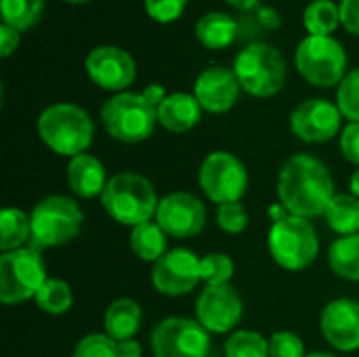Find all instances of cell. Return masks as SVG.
<instances>
[{
  "label": "cell",
  "instance_id": "6da1fadb",
  "mask_svg": "<svg viewBox=\"0 0 359 357\" xmlns=\"http://www.w3.org/2000/svg\"><path fill=\"white\" fill-rule=\"evenodd\" d=\"M334 196V181L324 162L309 154H294L284 162L278 177V198L288 215L322 217Z\"/></svg>",
  "mask_w": 359,
  "mask_h": 357
},
{
  "label": "cell",
  "instance_id": "7a4b0ae2",
  "mask_svg": "<svg viewBox=\"0 0 359 357\" xmlns=\"http://www.w3.org/2000/svg\"><path fill=\"white\" fill-rule=\"evenodd\" d=\"M38 135L50 151L72 160L86 154L95 137V124L80 105L55 103L38 116Z\"/></svg>",
  "mask_w": 359,
  "mask_h": 357
},
{
  "label": "cell",
  "instance_id": "3957f363",
  "mask_svg": "<svg viewBox=\"0 0 359 357\" xmlns=\"http://www.w3.org/2000/svg\"><path fill=\"white\" fill-rule=\"evenodd\" d=\"M101 204L116 223L133 229L156 217L160 200L147 177L139 173H118L107 181Z\"/></svg>",
  "mask_w": 359,
  "mask_h": 357
},
{
  "label": "cell",
  "instance_id": "277c9868",
  "mask_svg": "<svg viewBox=\"0 0 359 357\" xmlns=\"http://www.w3.org/2000/svg\"><path fill=\"white\" fill-rule=\"evenodd\" d=\"M101 122L107 135L122 143L149 139L158 124V107L143 93H118L101 105Z\"/></svg>",
  "mask_w": 359,
  "mask_h": 357
},
{
  "label": "cell",
  "instance_id": "5b68a950",
  "mask_svg": "<svg viewBox=\"0 0 359 357\" xmlns=\"http://www.w3.org/2000/svg\"><path fill=\"white\" fill-rule=\"evenodd\" d=\"M233 72L240 80L242 90L257 99H267L276 97L284 88L288 67L276 46L255 42L238 53Z\"/></svg>",
  "mask_w": 359,
  "mask_h": 357
},
{
  "label": "cell",
  "instance_id": "8992f818",
  "mask_svg": "<svg viewBox=\"0 0 359 357\" xmlns=\"http://www.w3.org/2000/svg\"><path fill=\"white\" fill-rule=\"evenodd\" d=\"M34 248H57L78 238L84 215L76 200L67 196H46L29 213Z\"/></svg>",
  "mask_w": 359,
  "mask_h": 357
},
{
  "label": "cell",
  "instance_id": "52a82bcc",
  "mask_svg": "<svg viewBox=\"0 0 359 357\" xmlns=\"http://www.w3.org/2000/svg\"><path fill=\"white\" fill-rule=\"evenodd\" d=\"M273 261L286 271H301L309 267L320 252V238L309 219L286 215L273 221L267 238Z\"/></svg>",
  "mask_w": 359,
  "mask_h": 357
},
{
  "label": "cell",
  "instance_id": "ba28073f",
  "mask_svg": "<svg viewBox=\"0 0 359 357\" xmlns=\"http://www.w3.org/2000/svg\"><path fill=\"white\" fill-rule=\"evenodd\" d=\"M46 280V265L38 248H17L0 255V301L4 305L36 299Z\"/></svg>",
  "mask_w": 359,
  "mask_h": 357
},
{
  "label": "cell",
  "instance_id": "9c48e42d",
  "mask_svg": "<svg viewBox=\"0 0 359 357\" xmlns=\"http://www.w3.org/2000/svg\"><path fill=\"white\" fill-rule=\"evenodd\" d=\"M299 74L313 86L330 88L347 76V53L332 36H307L294 53Z\"/></svg>",
  "mask_w": 359,
  "mask_h": 357
},
{
  "label": "cell",
  "instance_id": "30bf717a",
  "mask_svg": "<svg viewBox=\"0 0 359 357\" xmlns=\"http://www.w3.org/2000/svg\"><path fill=\"white\" fill-rule=\"evenodd\" d=\"M198 183L215 204L240 202L248 187L246 166L229 151H210L198 170Z\"/></svg>",
  "mask_w": 359,
  "mask_h": 357
},
{
  "label": "cell",
  "instance_id": "8fae6325",
  "mask_svg": "<svg viewBox=\"0 0 359 357\" xmlns=\"http://www.w3.org/2000/svg\"><path fill=\"white\" fill-rule=\"evenodd\" d=\"M156 357H208L210 332L191 318H166L151 332Z\"/></svg>",
  "mask_w": 359,
  "mask_h": 357
},
{
  "label": "cell",
  "instance_id": "7c38bea8",
  "mask_svg": "<svg viewBox=\"0 0 359 357\" xmlns=\"http://www.w3.org/2000/svg\"><path fill=\"white\" fill-rule=\"evenodd\" d=\"M244 314L240 292L231 284L206 286L196 301V320L215 335L231 332Z\"/></svg>",
  "mask_w": 359,
  "mask_h": 357
},
{
  "label": "cell",
  "instance_id": "4fadbf2b",
  "mask_svg": "<svg viewBox=\"0 0 359 357\" xmlns=\"http://www.w3.org/2000/svg\"><path fill=\"white\" fill-rule=\"evenodd\" d=\"M156 223L168 238H194L206 227V208L198 196L187 191H172L160 200Z\"/></svg>",
  "mask_w": 359,
  "mask_h": 357
},
{
  "label": "cell",
  "instance_id": "5bb4252c",
  "mask_svg": "<svg viewBox=\"0 0 359 357\" xmlns=\"http://www.w3.org/2000/svg\"><path fill=\"white\" fill-rule=\"evenodd\" d=\"M200 278V259L187 248H172L154 263L151 284L164 297H183L191 292Z\"/></svg>",
  "mask_w": 359,
  "mask_h": 357
},
{
  "label": "cell",
  "instance_id": "9a60e30c",
  "mask_svg": "<svg viewBox=\"0 0 359 357\" xmlns=\"http://www.w3.org/2000/svg\"><path fill=\"white\" fill-rule=\"evenodd\" d=\"M84 65L88 78L105 90L124 93V88L130 86L137 78V63L133 55L111 44L93 48Z\"/></svg>",
  "mask_w": 359,
  "mask_h": 357
},
{
  "label": "cell",
  "instance_id": "2e32d148",
  "mask_svg": "<svg viewBox=\"0 0 359 357\" xmlns=\"http://www.w3.org/2000/svg\"><path fill=\"white\" fill-rule=\"evenodd\" d=\"M343 114L339 105L326 99H309L294 107L290 116L292 133L305 143L332 141L341 130Z\"/></svg>",
  "mask_w": 359,
  "mask_h": 357
},
{
  "label": "cell",
  "instance_id": "e0dca14e",
  "mask_svg": "<svg viewBox=\"0 0 359 357\" xmlns=\"http://www.w3.org/2000/svg\"><path fill=\"white\" fill-rule=\"evenodd\" d=\"M240 90L242 86L236 72L223 65L206 67L194 84V97L208 114L229 112L238 103Z\"/></svg>",
  "mask_w": 359,
  "mask_h": 357
},
{
  "label": "cell",
  "instance_id": "ac0fdd59",
  "mask_svg": "<svg viewBox=\"0 0 359 357\" xmlns=\"http://www.w3.org/2000/svg\"><path fill=\"white\" fill-rule=\"evenodd\" d=\"M320 328L328 345L337 351H358L359 349V303L351 299L330 301L320 318Z\"/></svg>",
  "mask_w": 359,
  "mask_h": 357
},
{
  "label": "cell",
  "instance_id": "d6986e66",
  "mask_svg": "<svg viewBox=\"0 0 359 357\" xmlns=\"http://www.w3.org/2000/svg\"><path fill=\"white\" fill-rule=\"evenodd\" d=\"M107 181L109 179L103 162L90 154H80L67 164V185L78 198L90 200L101 196Z\"/></svg>",
  "mask_w": 359,
  "mask_h": 357
},
{
  "label": "cell",
  "instance_id": "ffe728a7",
  "mask_svg": "<svg viewBox=\"0 0 359 357\" xmlns=\"http://www.w3.org/2000/svg\"><path fill=\"white\" fill-rule=\"evenodd\" d=\"M202 120V105L189 93H172L158 107V124L170 133H187Z\"/></svg>",
  "mask_w": 359,
  "mask_h": 357
},
{
  "label": "cell",
  "instance_id": "44dd1931",
  "mask_svg": "<svg viewBox=\"0 0 359 357\" xmlns=\"http://www.w3.org/2000/svg\"><path fill=\"white\" fill-rule=\"evenodd\" d=\"M141 322H143L141 305L133 299H116L107 307L103 318L105 335L111 337L116 343L135 339L141 328Z\"/></svg>",
  "mask_w": 359,
  "mask_h": 357
},
{
  "label": "cell",
  "instance_id": "7402d4cb",
  "mask_svg": "<svg viewBox=\"0 0 359 357\" xmlns=\"http://www.w3.org/2000/svg\"><path fill=\"white\" fill-rule=\"evenodd\" d=\"M236 36H238V23L227 13L210 11L202 15L196 23V38L200 40L202 46L212 50L227 48L236 40Z\"/></svg>",
  "mask_w": 359,
  "mask_h": 357
},
{
  "label": "cell",
  "instance_id": "603a6c76",
  "mask_svg": "<svg viewBox=\"0 0 359 357\" xmlns=\"http://www.w3.org/2000/svg\"><path fill=\"white\" fill-rule=\"evenodd\" d=\"M130 250L147 263L160 261L168 252V236L158 223H141L130 229Z\"/></svg>",
  "mask_w": 359,
  "mask_h": 357
},
{
  "label": "cell",
  "instance_id": "cb8c5ba5",
  "mask_svg": "<svg viewBox=\"0 0 359 357\" xmlns=\"http://www.w3.org/2000/svg\"><path fill=\"white\" fill-rule=\"evenodd\" d=\"M328 265L334 276L349 282H359V234L341 236L330 244Z\"/></svg>",
  "mask_w": 359,
  "mask_h": 357
},
{
  "label": "cell",
  "instance_id": "d4e9b609",
  "mask_svg": "<svg viewBox=\"0 0 359 357\" xmlns=\"http://www.w3.org/2000/svg\"><path fill=\"white\" fill-rule=\"evenodd\" d=\"M324 217L330 229L339 236L359 234V198L353 194H337Z\"/></svg>",
  "mask_w": 359,
  "mask_h": 357
},
{
  "label": "cell",
  "instance_id": "484cf974",
  "mask_svg": "<svg viewBox=\"0 0 359 357\" xmlns=\"http://www.w3.org/2000/svg\"><path fill=\"white\" fill-rule=\"evenodd\" d=\"M32 240V221L19 208L6 206L0 213V248L2 252L23 248V244Z\"/></svg>",
  "mask_w": 359,
  "mask_h": 357
},
{
  "label": "cell",
  "instance_id": "4316f807",
  "mask_svg": "<svg viewBox=\"0 0 359 357\" xmlns=\"http://www.w3.org/2000/svg\"><path fill=\"white\" fill-rule=\"evenodd\" d=\"M309 36H330L341 23V8L332 0H313L303 15Z\"/></svg>",
  "mask_w": 359,
  "mask_h": 357
},
{
  "label": "cell",
  "instance_id": "83f0119b",
  "mask_svg": "<svg viewBox=\"0 0 359 357\" xmlns=\"http://www.w3.org/2000/svg\"><path fill=\"white\" fill-rule=\"evenodd\" d=\"M72 303H74L72 286L59 278H48L36 295V305L48 316H63L65 311L72 309Z\"/></svg>",
  "mask_w": 359,
  "mask_h": 357
},
{
  "label": "cell",
  "instance_id": "f1b7e54d",
  "mask_svg": "<svg viewBox=\"0 0 359 357\" xmlns=\"http://www.w3.org/2000/svg\"><path fill=\"white\" fill-rule=\"evenodd\" d=\"M44 8V0H0L2 23L23 32L32 27Z\"/></svg>",
  "mask_w": 359,
  "mask_h": 357
},
{
  "label": "cell",
  "instance_id": "f546056e",
  "mask_svg": "<svg viewBox=\"0 0 359 357\" xmlns=\"http://www.w3.org/2000/svg\"><path fill=\"white\" fill-rule=\"evenodd\" d=\"M225 357H269V341L255 330H236L225 341Z\"/></svg>",
  "mask_w": 359,
  "mask_h": 357
},
{
  "label": "cell",
  "instance_id": "4dcf8cb0",
  "mask_svg": "<svg viewBox=\"0 0 359 357\" xmlns=\"http://www.w3.org/2000/svg\"><path fill=\"white\" fill-rule=\"evenodd\" d=\"M236 265L231 257L223 252H210L200 259V278L206 286H219V284H229L233 278Z\"/></svg>",
  "mask_w": 359,
  "mask_h": 357
},
{
  "label": "cell",
  "instance_id": "1f68e13d",
  "mask_svg": "<svg viewBox=\"0 0 359 357\" xmlns=\"http://www.w3.org/2000/svg\"><path fill=\"white\" fill-rule=\"evenodd\" d=\"M337 105L349 122H359V67L349 72L337 90Z\"/></svg>",
  "mask_w": 359,
  "mask_h": 357
},
{
  "label": "cell",
  "instance_id": "d6a6232c",
  "mask_svg": "<svg viewBox=\"0 0 359 357\" xmlns=\"http://www.w3.org/2000/svg\"><path fill=\"white\" fill-rule=\"evenodd\" d=\"M72 357H118V343L107 335L93 332L78 341Z\"/></svg>",
  "mask_w": 359,
  "mask_h": 357
},
{
  "label": "cell",
  "instance_id": "836d02e7",
  "mask_svg": "<svg viewBox=\"0 0 359 357\" xmlns=\"http://www.w3.org/2000/svg\"><path fill=\"white\" fill-rule=\"evenodd\" d=\"M217 225L231 236L242 234L248 227V213L242 202H229L221 204L217 208Z\"/></svg>",
  "mask_w": 359,
  "mask_h": 357
},
{
  "label": "cell",
  "instance_id": "e575fe53",
  "mask_svg": "<svg viewBox=\"0 0 359 357\" xmlns=\"http://www.w3.org/2000/svg\"><path fill=\"white\" fill-rule=\"evenodd\" d=\"M305 343L290 330L273 332L269 339V357H305Z\"/></svg>",
  "mask_w": 359,
  "mask_h": 357
},
{
  "label": "cell",
  "instance_id": "d590c367",
  "mask_svg": "<svg viewBox=\"0 0 359 357\" xmlns=\"http://www.w3.org/2000/svg\"><path fill=\"white\" fill-rule=\"evenodd\" d=\"M145 13L158 23H170L181 17L187 0H143Z\"/></svg>",
  "mask_w": 359,
  "mask_h": 357
},
{
  "label": "cell",
  "instance_id": "8d00e7d4",
  "mask_svg": "<svg viewBox=\"0 0 359 357\" xmlns=\"http://www.w3.org/2000/svg\"><path fill=\"white\" fill-rule=\"evenodd\" d=\"M341 151L347 162L359 166V122H349L341 133Z\"/></svg>",
  "mask_w": 359,
  "mask_h": 357
},
{
  "label": "cell",
  "instance_id": "74e56055",
  "mask_svg": "<svg viewBox=\"0 0 359 357\" xmlns=\"http://www.w3.org/2000/svg\"><path fill=\"white\" fill-rule=\"evenodd\" d=\"M339 8H341V23H343V27L349 34L359 36V0H343Z\"/></svg>",
  "mask_w": 359,
  "mask_h": 357
},
{
  "label": "cell",
  "instance_id": "f35d334b",
  "mask_svg": "<svg viewBox=\"0 0 359 357\" xmlns=\"http://www.w3.org/2000/svg\"><path fill=\"white\" fill-rule=\"evenodd\" d=\"M19 40H21V38H19V29L11 27V25H6V23L0 25V55H2V57H8L13 50H17Z\"/></svg>",
  "mask_w": 359,
  "mask_h": 357
},
{
  "label": "cell",
  "instance_id": "ab89813d",
  "mask_svg": "<svg viewBox=\"0 0 359 357\" xmlns=\"http://www.w3.org/2000/svg\"><path fill=\"white\" fill-rule=\"evenodd\" d=\"M118 357H143V347L139 341H120L118 343Z\"/></svg>",
  "mask_w": 359,
  "mask_h": 357
},
{
  "label": "cell",
  "instance_id": "60d3db41",
  "mask_svg": "<svg viewBox=\"0 0 359 357\" xmlns=\"http://www.w3.org/2000/svg\"><path fill=\"white\" fill-rule=\"evenodd\" d=\"M143 95H145V99H147L151 105H156V107H160V105H162V101L168 97L162 84H149V86H145Z\"/></svg>",
  "mask_w": 359,
  "mask_h": 357
},
{
  "label": "cell",
  "instance_id": "b9f144b4",
  "mask_svg": "<svg viewBox=\"0 0 359 357\" xmlns=\"http://www.w3.org/2000/svg\"><path fill=\"white\" fill-rule=\"evenodd\" d=\"M259 23L263 25V27H269V29H276L278 25H280V17H278V13L273 11V8H269V6H263V8H259Z\"/></svg>",
  "mask_w": 359,
  "mask_h": 357
},
{
  "label": "cell",
  "instance_id": "7bdbcfd3",
  "mask_svg": "<svg viewBox=\"0 0 359 357\" xmlns=\"http://www.w3.org/2000/svg\"><path fill=\"white\" fill-rule=\"evenodd\" d=\"M225 2L233 8H240V11H255V8H259L261 0H225Z\"/></svg>",
  "mask_w": 359,
  "mask_h": 357
},
{
  "label": "cell",
  "instance_id": "ee69618b",
  "mask_svg": "<svg viewBox=\"0 0 359 357\" xmlns=\"http://www.w3.org/2000/svg\"><path fill=\"white\" fill-rule=\"evenodd\" d=\"M349 187H351V194L359 198V168L353 173V177H351V181H349Z\"/></svg>",
  "mask_w": 359,
  "mask_h": 357
},
{
  "label": "cell",
  "instance_id": "f6af8a7d",
  "mask_svg": "<svg viewBox=\"0 0 359 357\" xmlns=\"http://www.w3.org/2000/svg\"><path fill=\"white\" fill-rule=\"evenodd\" d=\"M305 357H337V356H332V353H326V351H316V353H309V356H305Z\"/></svg>",
  "mask_w": 359,
  "mask_h": 357
},
{
  "label": "cell",
  "instance_id": "bcb514c9",
  "mask_svg": "<svg viewBox=\"0 0 359 357\" xmlns=\"http://www.w3.org/2000/svg\"><path fill=\"white\" fill-rule=\"evenodd\" d=\"M63 2H72V4H78V2H88V0H63Z\"/></svg>",
  "mask_w": 359,
  "mask_h": 357
}]
</instances>
